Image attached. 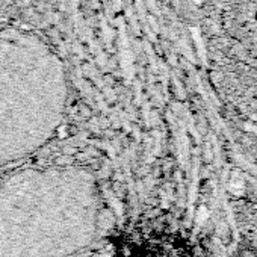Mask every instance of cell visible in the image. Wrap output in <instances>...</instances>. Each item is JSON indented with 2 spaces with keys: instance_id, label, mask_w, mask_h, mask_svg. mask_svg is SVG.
Segmentation results:
<instances>
[{
  "instance_id": "1",
  "label": "cell",
  "mask_w": 257,
  "mask_h": 257,
  "mask_svg": "<svg viewBox=\"0 0 257 257\" xmlns=\"http://www.w3.org/2000/svg\"><path fill=\"white\" fill-rule=\"evenodd\" d=\"M65 104L58 55L31 32L0 31V168L43 147L58 131Z\"/></svg>"
},
{
  "instance_id": "2",
  "label": "cell",
  "mask_w": 257,
  "mask_h": 257,
  "mask_svg": "<svg viewBox=\"0 0 257 257\" xmlns=\"http://www.w3.org/2000/svg\"><path fill=\"white\" fill-rule=\"evenodd\" d=\"M252 251H254V257H257V231L255 236L252 237Z\"/></svg>"
}]
</instances>
